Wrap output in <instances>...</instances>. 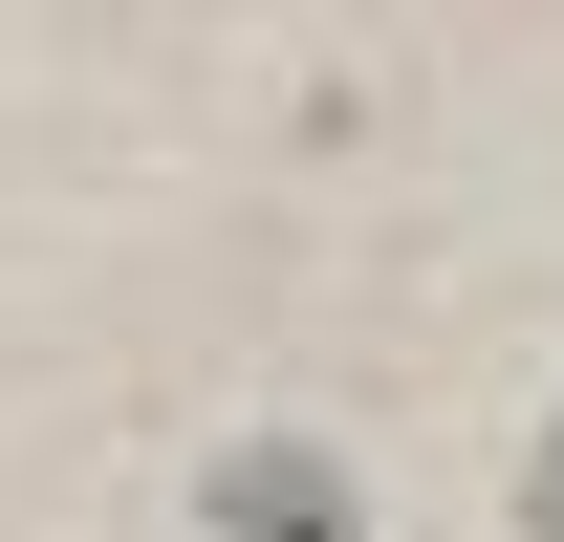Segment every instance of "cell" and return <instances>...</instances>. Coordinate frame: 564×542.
Here are the masks:
<instances>
[{"label":"cell","mask_w":564,"mask_h":542,"mask_svg":"<svg viewBox=\"0 0 564 542\" xmlns=\"http://www.w3.org/2000/svg\"><path fill=\"white\" fill-rule=\"evenodd\" d=\"M196 521H217V542H369V477L326 456V434H217Z\"/></svg>","instance_id":"6da1fadb"},{"label":"cell","mask_w":564,"mask_h":542,"mask_svg":"<svg viewBox=\"0 0 564 542\" xmlns=\"http://www.w3.org/2000/svg\"><path fill=\"white\" fill-rule=\"evenodd\" d=\"M521 542H564V434H543V477H521Z\"/></svg>","instance_id":"7a4b0ae2"}]
</instances>
